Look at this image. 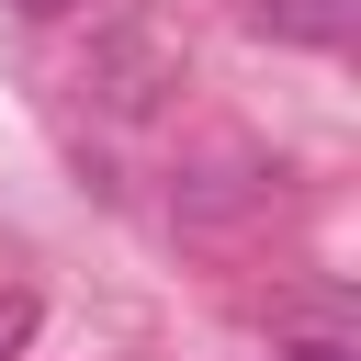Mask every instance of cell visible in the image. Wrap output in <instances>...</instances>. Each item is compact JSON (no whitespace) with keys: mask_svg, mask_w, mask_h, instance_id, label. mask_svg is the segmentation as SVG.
<instances>
[{"mask_svg":"<svg viewBox=\"0 0 361 361\" xmlns=\"http://www.w3.org/2000/svg\"><path fill=\"white\" fill-rule=\"evenodd\" d=\"M271 34H305V45H338V0H259Z\"/></svg>","mask_w":361,"mask_h":361,"instance_id":"6da1fadb","label":"cell"},{"mask_svg":"<svg viewBox=\"0 0 361 361\" xmlns=\"http://www.w3.org/2000/svg\"><path fill=\"white\" fill-rule=\"evenodd\" d=\"M23 338H34V293H0V361H11Z\"/></svg>","mask_w":361,"mask_h":361,"instance_id":"7a4b0ae2","label":"cell"},{"mask_svg":"<svg viewBox=\"0 0 361 361\" xmlns=\"http://www.w3.org/2000/svg\"><path fill=\"white\" fill-rule=\"evenodd\" d=\"M282 361H350V350H338V338H305V350H282Z\"/></svg>","mask_w":361,"mask_h":361,"instance_id":"3957f363","label":"cell"},{"mask_svg":"<svg viewBox=\"0 0 361 361\" xmlns=\"http://www.w3.org/2000/svg\"><path fill=\"white\" fill-rule=\"evenodd\" d=\"M23 11H68V0H23Z\"/></svg>","mask_w":361,"mask_h":361,"instance_id":"277c9868","label":"cell"}]
</instances>
